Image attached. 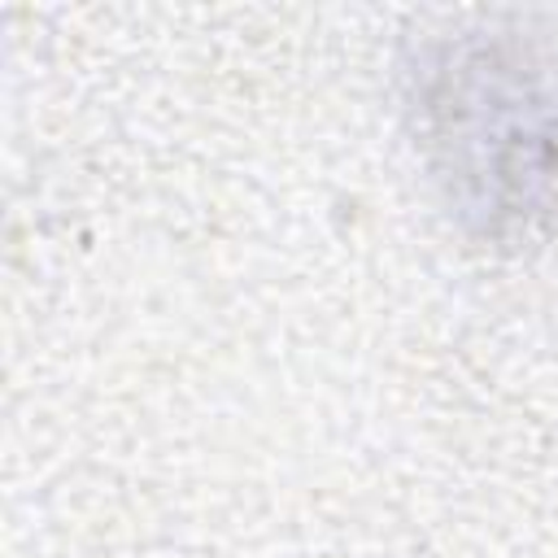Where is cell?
<instances>
[{"label": "cell", "instance_id": "cell-1", "mask_svg": "<svg viewBox=\"0 0 558 558\" xmlns=\"http://www.w3.org/2000/svg\"><path fill=\"white\" fill-rule=\"evenodd\" d=\"M418 105L449 153V179L480 187L488 214L558 209V57L519 35L458 39L423 65Z\"/></svg>", "mask_w": 558, "mask_h": 558}]
</instances>
